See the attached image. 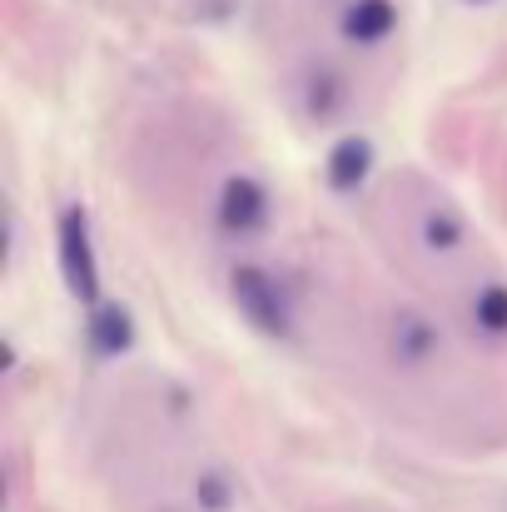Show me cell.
Wrapping results in <instances>:
<instances>
[{
  "label": "cell",
  "mask_w": 507,
  "mask_h": 512,
  "mask_svg": "<svg viewBox=\"0 0 507 512\" xmlns=\"http://www.w3.org/2000/svg\"><path fill=\"white\" fill-rule=\"evenodd\" d=\"M398 30V0H343L338 5V40L348 50H378Z\"/></svg>",
  "instance_id": "cell-5"
},
{
  "label": "cell",
  "mask_w": 507,
  "mask_h": 512,
  "mask_svg": "<svg viewBox=\"0 0 507 512\" xmlns=\"http://www.w3.org/2000/svg\"><path fill=\"white\" fill-rule=\"evenodd\" d=\"M368 174H373V140L368 135H343L329 150V160H324L329 189L334 194H358L368 184Z\"/></svg>",
  "instance_id": "cell-6"
},
{
  "label": "cell",
  "mask_w": 507,
  "mask_h": 512,
  "mask_svg": "<svg viewBox=\"0 0 507 512\" xmlns=\"http://www.w3.org/2000/svg\"><path fill=\"white\" fill-rule=\"evenodd\" d=\"M438 353H443V329L428 314H418V309H398L393 314V324H388V358H393V368L423 373L428 363H438Z\"/></svg>",
  "instance_id": "cell-4"
},
{
  "label": "cell",
  "mask_w": 507,
  "mask_h": 512,
  "mask_svg": "<svg viewBox=\"0 0 507 512\" xmlns=\"http://www.w3.org/2000/svg\"><path fill=\"white\" fill-rule=\"evenodd\" d=\"M468 319L483 339H507V284L503 279H488L473 289V304H468Z\"/></svg>",
  "instance_id": "cell-10"
},
{
  "label": "cell",
  "mask_w": 507,
  "mask_h": 512,
  "mask_svg": "<svg viewBox=\"0 0 507 512\" xmlns=\"http://www.w3.org/2000/svg\"><path fill=\"white\" fill-rule=\"evenodd\" d=\"M55 249H60V274L65 289L80 304H100V254H95V234H90V214L85 204H65L55 219Z\"/></svg>",
  "instance_id": "cell-2"
},
{
  "label": "cell",
  "mask_w": 507,
  "mask_h": 512,
  "mask_svg": "<svg viewBox=\"0 0 507 512\" xmlns=\"http://www.w3.org/2000/svg\"><path fill=\"white\" fill-rule=\"evenodd\" d=\"M299 95H304V115H309L314 125H329V120H338V115L348 110V100H353L348 75H343V70H334V65H314V70L304 75Z\"/></svg>",
  "instance_id": "cell-7"
},
{
  "label": "cell",
  "mask_w": 507,
  "mask_h": 512,
  "mask_svg": "<svg viewBox=\"0 0 507 512\" xmlns=\"http://www.w3.org/2000/svg\"><path fill=\"white\" fill-rule=\"evenodd\" d=\"M418 244L428 249V254H458L463 244H468V219L458 214V204H448V199H433L428 209H423V219H418Z\"/></svg>",
  "instance_id": "cell-9"
},
{
  "label": "cell",
  "mask_w": 507,
  "mask_h": 512,
  "mask_svg": "<svg viewBox=\"0 0 507 512\" xmlns=\"http://www.w3.org/2000/svg\"><path fill=\"white\" fill-rule=\"evenodd\" d=\"M85 343H90L95 358H120V353H130V343H135L130 309H120V304H95L90 319H85Z\"/></svg>",
  "instance_id": "cell-8"
},
{
  "label": "cell",
  "mask_w": 507,
  "mask_h": 512,
  "mask_svg": "<svg viewBox=\"0 0 507 512\" xmlns=\"http://www.w3.org/2000/svg\"><path fill=\"white\" fill-rule=\"evenodd\" d=\"M194 503L204 512H224L234 503V483H229L219 468H204V473L194 478Z\"/></svg>",
  "instance_id": "cell-11"
},
{
  "label": "cell",
  "mask_w": 507,
  "mask_h": 512,
  "mask_svg": "<svg viewBox=\"0 0 507 512\" xmlns=\"http://www.w3.org/2000/svg\"><path fill=\"white\" fill-rule=\"evenodd\" d=\"M269 214H274V199L264 189L259 174H229L214 194V224L229 234V239H254L269 229Z\"/></svg>",
  "instance_id": "cell-3"
},
{
  "label": "cell",
  "mask_w": 507,
  "mask_h": 512,
  "mask_svg": "<svg viewBox=\"0 0 507 512\" xmlns=\"http://www.w3.org/2000/svg\"><path fill=\"white\" fill-rule=\"evenodd\" d=\"M473 5H488V0H473Z\"/></svg>",
  "instance_id": "cell-12"
},
{
  "label": "cell",
  "mask_w": 507,
  "mask_h": 512,
  "mask_svg": "<svg viewBox=\"0 0 507 512\" xmlns=\"http://www.w3.org/2000/svg\"><path fill=\"white\" fill-rule=\"evenodd\" d=\"M229 299H234V314L264 334V339H289L294 334V309H289V294L279 289V279L264 269V264H234L229 274Z\"/></svg>",
  "instance_id": "cell-1"
}]
</instances>
